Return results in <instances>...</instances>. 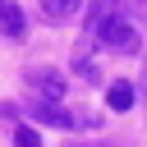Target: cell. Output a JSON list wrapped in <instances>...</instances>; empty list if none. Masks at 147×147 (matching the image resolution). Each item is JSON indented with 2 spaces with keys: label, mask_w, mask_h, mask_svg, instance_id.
I'll return each mask as SVG.
<instances>
[{
  "label": "cell",
  "mask_w": 147,
  "mask_h": 147,
  "mask_svg": "<svg viewBox=\"0 0 147 147\" xmlns=\"http://www.w3.org/2000/svg\"><path fill=\"white\" fill-rule=\"evenodd\" d=\"M96 46L101 51H138V32L119 18H101L96 23Z\"/></svg>",
  "instance_id": "obj_1"
},
{
  "label": "cell",
  "mask_w": 147,
  "mask_h": 147,
  "mask_svg": "<svg viewBox=\"0 0 147 147\" xmlns=\"http://www.w3.org/2000/svg\"><path fill=\"white\" fill-rule=\"evenodd\" d=\"M28 87L41 92V96H60V92H64V78H60L55 69H32V74H28Z\"/></svg>",
  "instance_id": "obj_2"
},
{
  "label": "cell",
  "mask_w": 147,
  "mask_h": 147,
  "mask_svg": "<svg viewBox=\"0 0 147 147\" xmlns=\"http://www.w3.org/2000/svg\"><path fill=\"white\" fill-rule=\"evenodd\" d=\"M23 28H28V23H23V9H18V0H0V32L18 41V37H23Z\"/></svg>",
  "instance_id": "obj_3"
},
{
  "label": "cell",
  "mask_w": 147,
  "mask_h": 147,
  "mask_svg": "<svg viewBox=\"0 0 147 147\" xmlns=\"http://www.w3.org/2000/svg\"><path fill=\"white\" fill-rule=\"evenodd\" d=\"M78 5H83V0H41V14H46L51 23H60V18L78 14Z\"/></svg>",
  "instance_id": "obj_4"
},
{
  "label": "cell",
  "mask_w": 147,
  "mask_h": 147,
  "mask_svg": "<svg viewBox=\"0 0 147 147\" xmlns=\"http://www.w3.org/2000/svg\"><path fill=\"white\" fill-rule=\"evenodd\" d=\"M106 101H110V110H129L133 106V87L129 83H110L106 87Z\"/></svg>",
  "instance_id": "obj_5"
},
{
  "label": "cell",
  "mask_w": 147,
  "mask_h": 147,
  "mask_svg": "<svg viewBox=\"0 0 147 147\" xmlns=\"http://www.w3.org/2000/svg\"><path fill=\"white\" fill-rule=\"evenodd\" d=\"M32 115H37L41 124H55V129H74V115H64L60 106H37Z\"/></svg>",
  "instance_id": "obj_6"
},
{
  "label": "cell",
  "mask_w": 147,
  "mask_h": 147,
  "mask_svg": "<svg viewBox=\"0 0 147 147\" xmlns=\"http://www.w3.org/2000/svg\"><path fill=\"white\" fill-rule=\"evenodd\" d=\"M14 142H18V147H41L37 129H28V124H18V129H14Z\"/></svg>",
  "instance_id": "obj_7"
}]
</instances>
